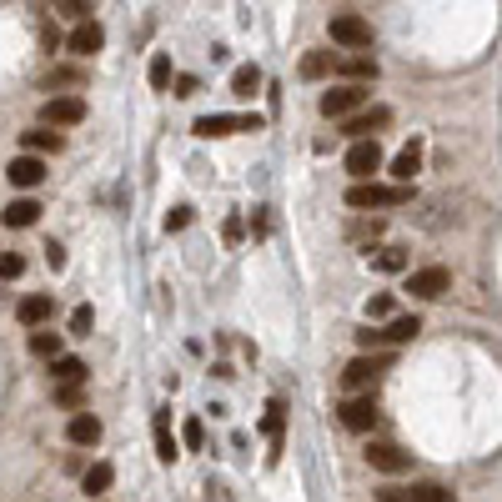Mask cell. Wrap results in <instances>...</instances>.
Listing matches in <instances>:
<instances>
[{
    "label": "cell",
    "mask_w": 502,
    "mask_h": 502,
    "mask_svg": "<svg viewBox=\"0 0 502 502\" xmlns=\"http://www.w3.org/2000/svg\"><path fill=\"white\" fill-rule=\"evenodd\" d=\"M151 437H156V457L171 468L176 457H181V447H176V432H171V412L161 407L156 417H151Z\"/></svg>",
    "instance_id": "d6986e66"
},
{
    "label": "cell",
    "mask_w": 502,
    "mask_h": 502,
    "mask_svg": "<svg viewBox=\"0 0 502 502\" xmlns=\"http://www.w3.org/2000/svg\"><path fill=\"white\" fill-rule=\"evenodd\" d=\"M101 46H106V26H101V20H80L76 31L65 35V50H71V56H80V61H91Z\"/></svg>",
    "instance_id": "9a60e30c"
},
{
    "label": "cell",
    "mask_w": 502,
    "mask_h": 502,
    "mask_svg": "<svg viewBox=\"0 0 502 502\" xmlns=\"http://www.w3.org/2000/svg\"><path fill=\"white\" fill-rule=\"evenodd\" d=\"M50 316H56V297H50V292H31V297L16 301V322H20L26 331L50 327Z\"/></svg>",
    "instance_id": "4fadbf2b"
},
{
    "label": "cell",
    "mask_w": 502,
    "mask_h": 502,
    "mask_svg": "<svg viewBox=\"0 0 502 502\" xmlns=\"http://www.w3.org/2000/svg\"><path fill=\"white\" fill-rule=\"evenodd\" d=\"M357 346H361V352H392V346H387V337H382V327H372V322L357 331Z\"/></svg>",
    "instance_id": "1f68e13d"
},
{
    "label": "cell",
    "mask_w": 502,
    "mask_h": 502,
    "mask_svg": "<svg viewBox=\"0 0 502 502\" xmlns=\"http://www.w3.org/2000/svg\"><path fill=\"white\" fill-rule=\"evenodd\" d=\"M91 327H95V312L91 307H76L71 312V337H91Z\"/></svg>",
    "instance_id": "d590c367"
},
{
    "label": "cell",
    "mask_w": 502,
    "mask_h": 502,
    "mask_svg": "<svg viewBox=\"0 0 502 502\" xmlns=\"http://www.w3.org/2000/svg\"><path fill=\"white\" fill-rule=\"evenodd\" d=\"M417 171H422V146L412 141V146H402V151L392 156V181H397V186H412Z\"/></svg>",
    "instance_id": "7402d4cb"
},
{
    "label": "cell",
    "mask_w": 502,
    "mask_h": 502,
    "mask_svg": "<svg viewBox=\"0 0 502 502\" xmlns=\"http://www.w3.org/2000/svg\"><path fill=\"white\" fill-rule=\"evenodd\" d=\"M327 35H331V46H342V50H372V26L361 16H331Z\"/></svg>",
    "instance_id": "9c48e42d"
},
{
    "label": "cell",
    "mask_w": 502,
    "mask_h": 502,
    "mask_svg": "<svg viewBox=\"0 0 502 502\" xmlns=\"http://www.w3.org/2000/svg\"><path fill=\"white\" fill-rule=\"evenodd\" d=\"M372 267H376V271H387V277H392V271H407V251H376Z\"/></svg>",
    "instance_id": "d6a6232c"
},
{
    "label": "cell",
    "mask_w": 502,
    "mask_h": 502,
    "mask_svg": "<svg viewBox=\"0 0 502 502\" xmlns=\"http://www.w3.org/2000/svg\"><path fill=\"white\" fill-rule=\"evenodd\" d=\"M262 432L271 437V462H277V457H282V447H286V402H271V407H267Z\"/></svg>",
    "instance_id": "cb8c5ba5"
},
{
    "label": "cell",
    "mask_w": 502,
    "mask_h": 502,
    "mask_svg": "<svg viewBox=\"0 0 502 502\" xmlns=\"http://www.w3.org/2000/svg\"><path fill=\"white\" fill-rule=\"evenodd\" d=\"M392 361H397L392 352H361V357H352L342 367V387H346V392H372V382L387 372Z\"/></svg>",
    "instance_id": "3957f363"
},
{
    "label": "cell",
    "mask_w": 502,
    "mask_h": 502,
    "mask_svg": "<svg viewBox=\"0 0 502 502\" xmlns=\"http://www.w3.org/2000/svg\"><path fill=\"white\" fill-rule=\"evenodd\" d=\"M35 221H41V202H35V196H11L5 211H0V226H5V232H26Z\"/></svg>",
    "instance_id": "e0dca14e"
},
{
    "label": "cell",
    "mask_w": 502,
    "mask_h": 502,
    "mask_svg": "<svg viewBox=\"0 0 502 502\" xmlns=\"http://www.w3.org/2000/svg\"><path fill=\"white\" fill-rule=\"evenodd\" d=\"M367 462H372V472H387V477L412 472V453H402L397 442H372V447H367Z\"/></svg>",
    "instance_id": "2e32d148"
},
{
    "label": "cell",
    "mask_w": 502,
    "mask_h": 502,
    "mask_svg": "<svg viewBox=\"0 0 502 502\" xmlns=\"http://www.w3.org/2000/svg\"><path fill=\"white\" fill-rule=\"evenodd\" d=\"M337 71V56L331 50H307L301 56V80H327Z\"/></svg>",
    "instance_id": "4316f807"
},
{
    "label": "cell",
    "mask_w": 502,
    "mask_h": 502,
    "mask_svg": "<svg viewBox=\"0 0 502 502\" xmlns=\"http://www.w3.org/2000/svg\"><path fill=\"white\" fill-rule=\"evenodd\" d=\"M346 176L352 181H376V171L387 166V156H382V146H376V136L372 141H352V151H346Z\"/></svg>",
    "instance_id": "5b68a950"
},
{
    "label": "cell",
    "mask_w": 502,
    "mask_h": 502,
    "mask_svg": "<svg viewBox=\"0 0 502 502\" xmlns=\"http://www.w3.org/2000/svg\"><path fill=\"white\" fill-rule=\"evenodd\" d=\"M191 226V206H171L166 211V232H186Z\"/></svg>",
    "instance_id": "74e56055"
},
{
    "label": "cell",
    "mask_w": 502,
    "mask_h": 502,
    "mask_svg": "<svg viewBox=\"0 0 502 502\" xmlns=\"http://www.w3.org/2000/svg\"><path fill=\"white\" fill-rule=\"evenodd\" d=\"M256 91H262V71H256V65H236L232 71V95L236 101H251Z\"/></svg>",
    "instance_id": "83f0119b"
},
{
    "label": "cell",
    "mask_w": 502,
    "mask_h": 502,
    "mask_svg": "<svg viewBox=\"0 0 502 502\" xmlns=\"http://www.w3.org/2000/svg\"><path fill=\"white\" fill-rule=\"evenodd\" d=\"M407 292L417 301H437V297L453 292V271L447 267H417V271H407Z\"/></svg>",
    "instance_id": "ba28073f"
},
{
    "label": "cell",
    "mask_w": 502,
    "mask_h": 502,
    "mask_svg": "<svg viewBox=\"0 0 502 502\" xmlns=\"http://www.w3.org/2000/svg\"><path fill=\"white\" fill-rule=\"evenodd\" d=\"M376 502H457V492H447V487H437V483H412V487L387 483L376 492Z\"/></svg>",
    "instance_id": "8fae6325"
},
{
    "label": "cell",
    "mask_w": 502,
    "mask_h": 502,
    "mask_svg": "<svg viewBox=\"0 0 502 502\" xmlns=\"http://www.w3.org/2000/svg\"><path fill=\"white\" fill-rule=\"evenodd\" d=\"M86 376H91V367H86V361L80 357H56L50 361V382H56V387H86Z\"/></svg>",
    "instance_id": "ffe728a7"
},
{
    "label": "cell",
    "mask_w": 502,
    "mask_h": 502,
    "mask_svg": "<svg viewBox=\"0 0 502 502\" xmlns=\"http://www.w3.org/2000/svg\"><path fill=\"white\" fill-rule=\"evenodd\" d=\"M46 156H31V151H20V156H11V166H5V181L16 191H35L41 181H46Z\"/></svg>",
    "instance_id": "7c38bea8"
},
{
    "label": "cell",
    "mask_w": 502,
    "mask_h": 502,
    "mask_svg": "<svg viewBox=\"0 0 502 502\" xmlns=\"http://www.w3.org/2000/svg\"><path fill=\"white\" fill-rule=\"evenodd\" d=\"M146 80H151V91H171V80H176L171 50H156V56H151V65H146Z\"/></svg>",
    "instance_id": "484cf974"
},
{
    "label": "cell",
    "mask_w": 502,
    "mask_h": 502,
    "mask_svg": "<svg viewBox=\"0 0 502 502\" xmlns=\"http://www.w3.org/2000/svg\"><path fill=\"white\" fill-rule=\"evenodd\" d=\"M337 417H342L346 432H372V422H376V397H372V392H346L342 407H337Z\"/></svg>",
    "instance_id": "30bf717a"
},
{
    "label": "cell",
    "mask_w": 502,
    "mask_h": 502,
    "mask_svg": "<svg viewBox=\"0 0 502 502\" xmlns=\"http://www.w3.org/2000/svg\"><path fill=\"white\" fill-rule=\"evenodd\" d=\"M171 95H196V80H191V76H176V91Z\"/></svg>",
    "instance_id": "60d3db41"
},
{
    "label": "cell",
    "mask_w": 502,
    "mask_h": 502,
    "mask_svg": "<svg viewBox=\"0 0 502 502\" xmlns=\"http://www.w3.org/2000/svg\"><path fill=\"white\" fill-rule=\"evenodd\" d=\"M382 232V217H372V221H357V226H352V236H361V241H367V236H376Z\"/></svg>",
    "instance_id": "ab89813d"
},
{
    "label": "cell",
    "mask_w": 502,
    "mask_h": 502,
    "mask_svg": "<svg viewBox=\"0 0 502 502\" xmlns=\"http://www.w3.org/2000/svg\"><path fill=\"white\" fill-rule=\"evenodd\" d=\"M367 101H372V95H367V86H352V80H342V86L322 91V116H327V121H346V116H357Z\"/></svg>",
    "instance_id": "277c9868"
},
{
    "label": "cell",
    "mask_w": 502,
    "mask_h": 502,
    "mask_svg": "<svg viewBox=\"0 0 502 502\" xmlns=\"http://www.w3.org/2000/svg\"><path fill=\"white\" fill-rule=\"evenodd\" d=\"M65 442H71V447H95V442H101V417H95V412H76L71 427H65Z\"/></svg>",
    "instance_id": "44dd1931"
},
{
    "label": "cell",
    "mask_w": 502,
    "mask_h": 502,
    "mask_svg": "<svg viewBox=\"0 0 502 502\" xmlns=\"http://www.w3.org/2000/svg\"><path fill=\"white\" fill-rule=\"evenodd\" d=\"M56 407L80 412V407H86V387H56Z\"/></svg>",
    "instance_id": "e575fe53"
},
{
    "label": "cell",
    "mask_w": 502,
    "mask_h": 502,
    "mask_svg": "<svg viewBox=\"0 0 502 502\" xmlns=\"http://www.w3.org/2000/svg\"><path fill=\"white\" fill-rule=\"evenodd\" d=\"M367 316H372V322H392V316H397L392 292H376V297H367Z\"/></svg>",
    "instance_id": "4dcf8cb0"
},
{
    "label": "cell",
    "mask_w": 502,
    "mask_h": 502,
    "mask_svg": "<svg viewBox=\"0 0 502 502\" xmlns=\"http://www.w3.org/2000/svg\"><path fill=\"white\" fill-rule=\"evenodd\" d=\"M181 442H186V447H202V442H206V427H202V417H191V422L181 427Z\"/></svg>",
    "instance_id": "f35d334b"
},
{
    "label": "cell",
    "mask_w": 502,
    "mask_h": 502,
    "mask_svg": "<svg viewBox=\"0 0 502 502\" xmlns=\"http://www.w3.org/2000/svg\"><path fill=\"white\" fill-rule=\"evenodd\" d=\"M61 16H71L80 26V20H91V0H61Z\"/></svg>",
    "instance_id": "8d00e7d4"
},
{
    "label": "cell",
    "mask_w": 502,
    "mask_h": 502,
    "mask_svg": "<svg viewBox=\"0 0 502 502\" xmlns=\"http://www.w3.org/2000/svg\"><path fill=\"white\" fill-rule=\"evenodd\" d=\"M46 262H50V267H65V251L56 247V241H50V247H46Z\"/></svg>",
    "instance_id": "b9f144b4"
},
{
    "label": "cell",
    "mask_w": 502,
    "mask_h": 502,
    "mask_svg": "<svg viewBox=\"0 0 502 502\" xmlns=\"http://www.w3.org/2000/svg\"><path fill=\"white\" fill-rule=\"evenodd\" d=\"M110 483H116V468H110V462H91V468L80 472V487H86V498H106Z\"/></svg>",
    "instance_id": "d4e9b609"
},
{
    "label": "cell",
    "mask_w": 502,
    "mask_h": 502,
    "mask_svg": "<svg viewBox=\"0 0 502 502\" xmlns=\"http://www.w3.org/2000/svg\"><path fill=\"white\" fill-rule=\"evenodd\" d=\"M61 342H65V337H61V331H50V327H35L31 331V352H35V357H46V361L61 357Z\"/></svg>",
    "instance_id": "f1b7e54d"
},
{
    "label": "cell",
    "mask_w": 502,
    "mask_h": 502,
    "mask_svg": "<svg viewBox=\"0 0 502 502\" xmlns=\"http://www.w3.org/2000/svg\"><path fill=\"white\" fill-rule=\"evenodd\" d=\"M80 121H86V101L80 95H46L41 101V126L65 131V126H80Z\"/></svg>",
    "instance_id": "52a82bcc"
},
{
    "label": "cell",
    "mask_w": 502,
    "mask_h": 502,
    "mask_svg": "<svg viewBox=\"0 0 502 502\" xmlns=\"http://www.w3.org/2000/svg\"><path fill=\"white\" fill-rule=\"evenodd\" d=\"M262 116L256 110H236V116H226V110H211V116H196V136L202 141H226V136H251V131H262Z\"/></svg>",
    "instance_id": "7a4b0ae2"
},
{
    "label": "cell",
    "mask_w": 502,
    "mask_h": 502,
    "mask_svg": "<svg viewBox=\"0 0 502 502\" xmlns=\"http://www.w3.org/2000/svg\"><path fill=\"white\" fill-rule=\"evenodd\" d=\"M337 76L352 80V86H372V80L382 76V65H376V56H367V50H352V56H337Z\"/></svg>",
    "instance_id": "5bb4252c"
},
{
    "label": "cell",
    "mask_w": 502,
    "mask_h": 502,
    "mask_svg": "<svg viewBox=\"0 0 502 502\" xmlns=\"http://www.w3.org/2000/svg\"><path fill=\"white\" fill-rule=\"evenodd\" d=\"M20 271H26V256L20 251H0V282H16Z\"/></svg>",
    "instance_id": "836d02e7"
},
{
    "label": "cell",
    "mask_w": 502,
    "mask_h": 502,
    "mask_svg": "<svg viewBox=\"0 0 502 502\" xmlns=\"http://www.w3.org/2000/svg\"><path fill=\"white\" fill-rule=\"evenodd\" d=\"M86 65H61V71H50L46 76V91H56V86H86Z\"/></svg>",
    "instance_id": "f546056e"
},
{
    "label": "cell",
    "mask_w": 502,
    "mask_h": 502,
    "mask_svg": "<svg viewBox=\"0 0 502 502\" xmlns=\"http://www.w3.org/2000/svg\"><path fill=\"white\" fill-rule=\"evenodd\" d=\"M20 146L31 156H56V151H65V136L56 126H35V131H20Z\"/></svg>",
    "instance_id": "ac0fdd59"
},
{
    "label": "cell",
    "mask_w": 502,
    "mask_h": 502,
    "mask_svg": "<svg viewBox=\"0 0 502 502\" xmlns=\"http://www.w3.org/2000/svg\"><path fill=\"white\" fill-rule=\"evenodd\" d=\"M422 331V316L417 312H397L392 322H382V337H387V346H402V342H412Z\"/></svg>",
    "instance_id": "603a6c76"
},
{
    "label": "cell",
    "mask_w": 502,
    "mask_h": 502,
    "mask_svg": "<svg viewBox=\"0 0 502 502\" xmlns=\"http://www.w3.org/2000/svg\"><path fill=\"white\" fill-rule=\"evenodd\" d=\"M387 126H392V106H361L357 116L342 121V136L346 141H372L376 131H387Z\"/></svg>",
    "instance_id": "8992f818"
},
{
    "label": "cell",
    "mask_w": 502,
    "mask_h": 502,
    "mask_svg": "<svg viewBox=\"0 0 502 502\" xmlns=\"http://www.w3.org/2000/svg\"><path fill=\"white\" fill-rule=\"evenodd\" d=\"M342 202L352 211H392V206L412 202V186H397V181H352Z\"/></svg>",
    "instance_id": "6da1fadb"
}]
</instances>
